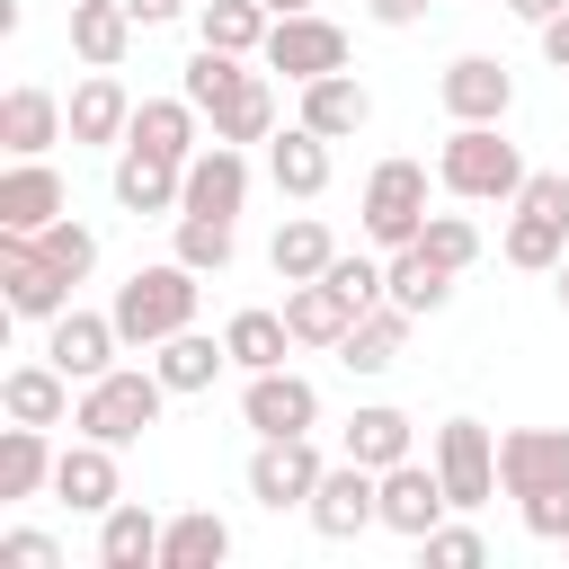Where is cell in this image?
I'll use <instances>...</instances> for the list:
<instances>
[{"label":"cell","mask_w":569,"mask_h":569,"mask_svg":"<svg viewBox=\"0 0 569 569\" xmlns=\"http://www.w3.org/2000/svg\"><path fill=\"white\" fill-rule=\"evenodd\" d=\"M498 489L525 507L533 542H569V427H507L498 436Z\"/></svg>","instance_id":"obj_1"},{"label":"cell","mask_w":569,"mask_h":569,"mask_svg":"<svg viewBox=\"0 0 569 569\" xmlns=\"http://www.w3.org/2000/svg\"><path fill=\"white\" fill-rule=\"evenodd\" d=\"M196 302H204V276H196L187 258H160V267H133L107 311H116L124 347H160V338L196 329Z\"/></svg>","instance_id":"obj_2"},{"label":"cell","mask_w":569,"mask_h":569,"mask_svg":"<svg viewBox=\"0 0 569 569\" xmlns=\"http://www.w3.org/2000/svg\"><path fill=\"white\" fill-rule=\"evenodd\" d=\"M525 178H533V169H525V151H516L498 124H453L445 151H436V187L462 196V204H516Z\"/></svg>","instance_id":"obj_3"},{"label":"cell","mask_w":569,"mask_h":569,"mask_svg":"<svg viewBox=\"0 0 569 569\" xmlns=\"http://www.w3.org/2000/svg\"><path fill=\"white\" fill-rule=\"evenodd\" d=\"M178 391L151 373V365H116V373H98V382H80V409H71V427L80 436H98V445H133L142 427H160V409H169Z\"/></svg>","instance_id":"obj_4"},{"label":"cell","mask_w":569,"mask_h":569,"mask_svg":"<svg viewBox=\"0 0 569 569\" xmlns=\"http://www.w3.org/2000/svg\"><path fill=\"white\" fill-rule=\"evenodd\" d=\"M356 213H365V240L373 249H409L427 231V160H373Z\"/></svg>","instance_id":"obj_5"},{"label":"cell","mask_w":569,"mask_h":569,"mask_svg":"<svg viewBox=\"0 0 569 569\" xmlns=\"http://www.w3.org/2000/svg\"><path fill=\"white\" fill-rule=\"evenodd\" d=\"M0 302L18 320H62L71 311V276L44 258L36 231H0Z\"/></svg>","instance_id":"obj_6"},{"label":"cell","mask_w":569,"mask_h":569,"mask_svg":"<svg viewBox=\"0 0 569 569\" xmlns=\"http://www.w3.org/2000/svg\"><path fill=\"white\" fill-rule=\"evenodd\" d=\"M302 516H311V533H320V542H356L365 525H382V471H365V462H347V453H338V462L320 471V489H311V507H302Z\"/></svg>","instance_id":"obj_7"},{"label":"cell","mask_w":569,"mask_h":569,"mask_svg":"<svg viewBox=\"0 0 569 569\" xmlns=\"http://www.w3.org/2000/svg\"><path fill=\"white\" fill-rule=\"evenodd\" d=\"M258 62H267V71H284V80L302 89V80H320V71H347V27H329L320 9H293V18H276V27H267Z\"/></svg>","instance_id":"obj_8"},{"label":"cell","mask_w":569,"mask_h":569,"mask_svg":"<svg viewBox=\"0 0 569 569\" xmlns=\"http://www.w3.org/2000/svg\"><path fill=\"white\" fill-rule=\"evenodd\" d=\"M436 480H445V498L471 516V507H489V489H498V436L480 427V418H445L436 427Z\"/></svg>","instance_id":"obj_9"},{"label":"cell","mask_w":569,"mask_h":569,"mask_svg":"<svg viewBox=\"0 0 569 569\" xmlns=\"http://www.w3.org/2000/svg\"><path fill=\"white\" fill-rule=\"evenodd\" d=\"M436 107H445L453 124H507V107H516V71H507L498 53H453L445 80H436Z\"/></svg>","instance_id":"obj_10"},{"label":"cell","mask_w":569,"mask_h":569,"mask_svg":"<svg viewBox=\"0 0 569 569\" xmlns=\"http://www.w3.org/2000/svg\"><path fill=\"white\" fill-rule=\"evenodd\" d=\"M320 445L311 436H258V453H249V498L258 507H311V489H320Z\"/></svg>","instance_id":"obj_11"},{"label":"cell","mask_w":569,"mask_h":569,"mask_svg":"<svg viewBox=\"0 0 569 569\" xmlns=\"http://www.w3.org/2000/svg\"><path fill=\"white\" fill-rule=\"evenodd\" d=\"M240 418H249L258 436H311V427H320V391H311V373L267 365V373L240 382Z\"/></svg>","instance_id":"obj_12"},{"label":"cell","mask_w":569,"mask_h":569,"mask_svg":"<svg viewBox=\"0 0 569 569\" xmlns=\"http://www.w3.org/2000/svg\"><path fill=\"white\" fill-rule=\"evenodd\" d=\"M116 347H124V329H116V311H62V320H44V356L71 373V382H98V373H116Z\"/></svg>","instance_id":"obj_13"},{"label":"cell","mask_w":569,"mask_h":569,"mask_svg":"<svg viewBox=\"0 0 569 569\" xmlns=\"http://www.w3.org/2000/svg\"><path fill=\"white\" fill-rule=\"evenodd\" d=\"M62 116H71V142H80V151H124V133H133V89H124L116 71H89V80L62 98Z\"/></svg>","instance_id":"obj_14"},{"label":"cell","mask_w":569,"mask_h":569,"mask_svg":"<svg viewBox=\"0 0 569 569\" xmlns=\"http://www.w3.org/2000/svg\"><path fill=\"white\" fill-rule=\"evenodd\" d=\"M71 213V187L53 160H9L0 169V231H53Z\"/></svg>","instance_id":"obj_15"},{"label":"cell","mask_w":569,"mask_h":569,"mask_svg":"<svg viewBox=\"0 0 569 569\" xmlns=\"http://www.w3.org/2000/svg\"><path fill=\"white\" fill-rule=\"evenodd\" d=\"M53 498H62L71 516H107V507L124 498V480H116V445L71 436V445L53 453Z\"/></svg>","instance_id":"obj_16"},{"label":"cell","mask_w":569,"mask_h":569,"mask_svg":"<svg viewBox=\"0 0 569 569\" xmlns=\"http://www.w3.org/2000/svg\"><path fill=\"white\" fill-rule=\"evenodd\" d=\"M445 516H453V498H445L436 462H418V453H409V462H391V471H382V525H391V533L427 542Z\"/></svg>","instance_id":"obj_17"},{"label":"cell","mask_w":569,"mask_h":569,"mask_svg":"<svg viewBox=\"0 0 569 569\" xmlns=\"http://www.w3.org/2000/svg\"><path fill=\"white\" fill-rule=\"evenodd\" d=\"M53 142H71L62 98H53V89H36V80H18V89L0 98V151H9V160H44Z\"/></svg>","instance_id":"obj_18"},{"label":"cell","mask_w":569,"mask_h":569,"mask_svg":"<svg viewBox=\"0 0 569 569\" xmlns=\"http://www.w3.org/2000/svg\"><path fill=\"white\" fill-rule=\"evenodd\" d=\"M249 204V151L240 142H204L196 160H187V196H178V213H240Z\"/></svg>","instance_id":"obj_19"},{"label":"cell","mask_w":569,"mask_h":569,"mask_svg":"<svg viewBox=\"0 0 569 569\" xmlns=\"http://www.w3.org/2000/svg\"><path fill=\"white\" fill-rule=\"evenodd\" d=\"M71 391H80V382H71L53 356H36V365H9V373H0V409H9L18 427H62V418L80 409Z\"/></svg>","instance_id":"obj_20"},{"label":"cell","mask_w":569,"mask_h":569,"mask_svg":"<svg viewBox=\"0 0 569 569\" xmlns=\"http://www.w3.org/2000/svg\"><path fill=\"white\" fill-rule=\"evenodd\" d=\"M267 178H276V196H293V204L329 196V133H311L302 116H293L284 133H267Z\"/></svg>","instance_id":"obj_21"},{"label":"cell","mask_w":569,"mask_h":569,"mask_svg":"<svg viewBox=\"0 0 569 569\" xmlns=\"http://www.w3.org/2000/svg\"><path fill=\"white\" fill-rule=\"evenodd\" d=\"M178 196H187V160H160L142 142L116 151V204L124 213H178Z\"/></svg>","instance_id":"obj_22"},{"label":"cell","mask_w":569,"mask_h":569,"mask_svg":"<svg viewBox=\"0 0 569 569\" xmlns=\"http://www.w3.org/2000/svg\"><path fill=\"white\" fill-rule=\"evenodd\" d=\"M311 133H329V142H347V133H365V116H373V89L356 80V71H320V80H302V107H293Z\"/></svg>","instance_id":"obj_23"},{"label":"cell","mask_w":569,"mask_h":569,"mask_svg":"<svg viewBox=\"0 0 569 569\" xmlns=\"http://www.w3.org/2000/svg\"><path fill=\"white\" fill-rule=\"evenodd\" d=\"M382 293H391L409 320H427V311H445V302H453V267H445V258H427L418 240H409V249H382Z\"/></svg>","instance_id":"obj_24"},{"label":"cell","mask_w":569,"mask_h":569,"mask_svg":"<svg viewBox=\"0 0 569 569\" xmlns=\"http://www.w3.org/2000/svg\"><path fill=\"white\" fill-rule=\"evenodd\" d=\"M196 98L178 89V98H133V133L124 142H142V151H160V160H196L204 151V133H196Z\"/></svg>","instance_id":"obj_25"},{"label":"cell","mask_w":569,"mask_h":569,"mask_svg":"<svg viewBox=\"0 0 569 569\" xmlns=\"http://www.w3.org/2000/svg\"><path fill=\"white\" fill-rule=\"evenodd\" d=\"M98 569H160V516L142 498H116L98 516Z\"/></svg>","instance_id":"obj_26"},{"label":"cell","mask_w":569,"mask_h":569,"mask_svg":"<svg viewBox=\"0 0 569 569\" xmlns=\"http://www.w3.org/2000/svg\"><path fill=\"white\" fill-rule=\"evenodd\" d=\"M284 320H293V347H338L356 329V302L329 276H311V284H284Z\"/></svg>","instance_id":"obj_27"},{"label":"cell","mask_w":569,"mask_h":569,"mask_svg":"<svg viewBox=\"0 0 569 569\" xmlns=\"http://www.w3.org/2000/svg\"><path fill=\"white\" fill-rule=\"evenodd\" d=\"M400 347H409V311H400V302H373V311H356V329L338 338V365H347V373H391Z\"/></svg>","instance_id":"obj_28"},{"label":"cell","mask_w":569,"mask_h":569,"mask_svg":"<svg viewBox=\"0 0 569 569\" xmlns=\"http://www.w3.org/2000/svg\"><path fill=\"white\" fill-rule=\"evenodd\" d=\"M71 53L89 71H116L133 53V9L124 0H71Z\"/></svg>","instance_id":"obj_29"},{"label":"cell","mask_w":569,"mask_h":569,"mask_svg":"<svg viewBox=\"0 0 569 569\" xmlns=\"http://www.w3.org/2000/svg\"><path fill=\"white\" fill-rule=\"evenodd\" d=\"M222 365H231V347H222V338H204V329H178V338H160V347H151V373H160L178 400H187V391H213V373H222Z\"/></svg>","instance_id":"obj_30"},{"label":"cell","mask_w":569,"mask_h":569,"mask_svg":"<svg viewBox=\"0 0 569 569\" xmlns=\"http://www.w3.org/2000/svg\"><path fill=\"white\" fill-rule=\"evenodd\" d=\"M338 453H347V462H365V471H391V462H409V418H400L391 400H365V409L347 418Z\"/></svg>","instance_id":"obj_31"},{"label":"cell","mask_w":569,"mask_h":569,"mask_svg":"<svg viewBox=\"0 0 569 569\" xmlns=\"http://www.w3.org/2000/svg\"><path fill=\"white\" fill-rule=\"evenodd\" d=\"M231 560V525L213 507H187L160 525V569H222Z\"/></svg>","instance_id":"obj_32"},{"label":"cell","mask_w":569,"mask_h":569,"mask_svg":"<svg viewBox=\"0 0 569 569\" xmlns=\"http://www.w3.org/2000/svg\"><path fill=\"white\" fill-rule=\"evenodd\" d=\"M329 258H338V240H329V222H320V213H293V222H276V249H267V267H276L284 284H311V276H329Z\"/></svg>","instance_id":"obj_33"},{"label":"cell","mask_w":569,"mask_h":569,"mask_svg":"<svg viewBox=\"0 0 569 569\" xmlns=\"http://www.w3.org/2000/svg\"><path fill=\"white\" fill-rule=\"evenodd\" d=\"M53 436L44 427H18L9 418V436H0V498H36V489H53Z\"/></svg>","instance_id":"obj_34"},{"label":"cell","mask_w":569,"mask_h":569,"mask_svg":"<svg viewBox=\"0 0 569 569\" xmlns=\"http://www.w3.org/2000/svg\"><path fill=\"white\" fill-rule=\"evenodd\" d=\"M204 124H213V142H240V151H249V142H267V133H276V89H267V71H249V80H240Z\"/></svg>","instance_id":"obj_35"},{"label":"cell","mask_w":569,"mask_h":569,"mask_svg":"<svg viewBox=\"0 0 569 569\" xmlns=\"http://www.w3.org/2000/svg\"><path fill=\"white\" fill-rule=\"evenodd\" d=\"M222 347H231L240 373H267V365H284L293 320H284V311H231V320H222Z\"/></svg>","instance_id":"obj_36"},{"label":"cell","mask_w":569,"mask_h":569,"mask_svg":"<svg viewBox=\"0 0 569 569\" xmlns=\"http://www.w3.org/2000/svg\"><path fill=\"white\" fill-rule=\"evenodd\" d=\"M267 27H276L267 0H204L196 9V44H222V53H258Z\"/></svg>","instance_id":"obj_37"},{"label":"cell","mask_w":569,"mask_h":569,"mask_svg":"<svg viewBox=\"0 0 569 569\" xmlns=\"http://www.w3.org/2000/svg\"><path fill=\"white\" fill-rule=\"evenodd\" d=\"M240 80H249V53H222V44H196V53H187V71H178V89H187L204 116H213Z\"/></svg>","instance_id":"obj_38"},{"label":"cell","mask_w":569,"mask_h":569,"mask_svg":"<svg viewBox=\"0 0 569 569\" xmlns=\"http://www.w3.org/2000/svg\"><path fill=\"white\" fill-rule=\"evenodd\" d=\"M498 249H507V267H533V276H542V267H560V258H569V222H551V213H525V204H516V222H507V240H498Z\"/></svg>","instance_id":"obj_39"},{"label":"cell","mask_w":569,"mask_h":569,"mask_svg":"<svg viewBox=\"0 0 569 569\" xmlns=\"http://www.w3.org/2000/svg\"><path fill=\"white\" fill-rule=\"evenodd\" d=\"M169 222H178V249H169V258H187L196 276H222V267H231V249H240V240H231V222H222V213H169Z\"/></svg>","instance_id":"obj_40"},{"label":"cell","mask_w":569,"mask_h":569,"mask_svg":"<svg viewBox=\"0 0 569 569\" xmlns=\"http://www.w3.org/2000/svg\"><path fill=\"white\" fill-rule=\"evenodd\" d=\"M418 249H427V258H445V267L462 276V267L480 258V222H471V213H427V231H418Z\"/></svg>","instance_id":"obj_41"},{"label":"cell","mask_w":569,"mask_h":569,"mask_svg":"<svg viewBox=\"0 0 569 569\" xmlns=\"http://www.w3.org/2000/svg\"><path fill=\"white\" fill-rule=\"evenodd\" d=\"M36 240H44V258H53V267H62L71 284H80V276L98 267V231H89V222H71V213H62L53 231H36Z\"/></svg>","instance_id":"obj_42"},{"label":"cell","mask_w":569,"mask_h":569,"mask_svg":"<svg viewBox=\"0 0 569 569\" xmlns=\"http://www.w3.org/2000/svg\"><path fill=\"white\" fill-rule=\"evenodd\" d=\"M329 284H338V293H347L356 311L391 302V293H382V258H347V249H338V258H329Z\"/></svg>","instance_id":"obj_43"},{"label":"cell","mask_w":569,"mask_h":569,"mask_svg":"<svg viewBox=\"0 0 569 569\" xmlns=\"http://www.w3.org/2000/svg\"><path fill=\"white\" fill-rule=\"evenodd\" d=\"M418 551H427V569H480V560H489V542H480L471 525H436Z\"/></svg>","instance_id":"obj_44"},{"label":"cell","mask_w":569,"mask_h":569,"mask_svg":"<svg viewBox=\"0 0 569 569\" xmlns=\"http://www.w3.org/2000/svg\"><path fill=\"white\" fill-rule=\"evenodd\" d=\"M0 569H62V542L36 533V525H9L0 533Z\"/></svg>","instance_id":"obj_45"},{"label":"cell","mask_w":569,"mask_h":569,"mask_svg":"<svg viewBox=\"0 0 569 569\" xmlns=\"http://www.w3.org/2000/svg\"><path fill=\"white\" fill-rule=\"evenodd\" d=\"M516 204H525V213H551V222H569V169H533Z\"/></svg>","instance_id":"obj_46"},{"label":"cell","mask_w":569,"mask_h":569,"mask_svg":"<svg viewBox=\"0 0 569 569\" xmlns=\"http://www.w3.org/2000/svg\"><path fill=\"white\" fill-rule=\"evenodd\" d=\"M365 9H373V27H418L436 0H365Z\"/></svg>","instance_id":"obj_47"},{"label":"cell","mask_w":569,"mask_h":569,"mask_svg":"<svg viewBox=\"0 0 569 569\" xmlns=\"http://www.w3.org/2000/svg\"><path fill=\"white\" fill-rule=\"evenodd\" d=\"M542 62H551V71H569V9H560V18H542Z\"/></svg>","instance_id":"obj_48"},{"label":"cell","mask_w":569,"mask_h":569,"mask_svg":"<svg viewBox=\"0 0 569 569\" xmlns=\"http://www.w3.org/2000/svg\"><path fill=\"white\" fill-rule=\"evenodd\" d=\"M133 9V27H169V18H187V0H124Z\"/></svg>","instance_id":"obj_49"},{"label":"cell","mask_w":569,"mask_h":569,"mask_svg":"<svg viewBox=\"0 0 569 569\" xmlns=\"http://www.w3.org/2000/svg\"><path fill=\"white\" fill-rule=\"evenodd\" d=\"M507 9H516V18H525V27H542V18H560V9H569V0H507Z\"/></svg>","instance_id":"obj_50"},{"label":"cell","mask_w":569,"mask_h":569,"mask_svg":"<svg viewBox=\"0 0 569 569\" xmlns=\"http://www.w3.org/2000/svg\"><path fill=\"white\" fill-rule=\"evenodd\" d=\"M267 9H276V18H293V9H311V0H267Z\"/></svg>","instance_id":"obj_51"},{"label":"cell","mask_w":569,"mask_h":569,"mask_svg":"<svg viewBox=\"0 0 569 569\" xmlns=\"http://www.w3.org/2000/svg\"><path fill=\"white\" fill-rule=\"evenodd\" d=\"M551 276H560V311H569V258H560V267H551Z\"/></svg>","instance_id":"obj_52"}]
</instances>
